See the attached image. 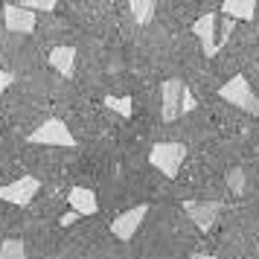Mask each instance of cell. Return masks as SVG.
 Masks as SVG:
<instances>
[{"mask_svg":"<svg viewBox=\"0 0 259 259\" xmlns=\"http://www.w3.org/2000/svg\"><path fill=\"white\" fill-rule=\"evenodd\" d=\"M224 181H227V187H230V192H233V195H245V189H247V175H245V169H242V166H233V169H227Z\"/></svg>","mask_w":259,"mask_h":259,"instance_id":"obj_14","label":"cell"},{"mask_svg":"<svg viewBox=\"0 0 259 259\" xmlns=\"http://www.w3.org/2000/svg\"><path fill=\"white\" fill-rule=\"evenodd\" d=\"M12 82H15V73H12V70H3V67H0V96L6 94V88H9Z\"/></svg>","mask_w":259,"mask_h":259,"instance_id":"obj_20","label":"cell"},{"mask_svg":"<svg viewBox=\"0 0 259 259\" xmlns=\"http://www.w3.org/2000/svg\"><path fill=\"white\" fill-rule=\"evenodd\" d=\"M76 219H79V215H76L73 210H70V212H64V215H61V227H70V224L76 222Z\"/></svg>","mask_w":259,"mask_h":259,"instance_id":"obj_21","label":"cell"},{"mask_svg":"<svg viewBox=\"0 0 259 259\" xmlns=\"http://www.w3.org/2000/svg\"><path fill=\"white\" fill-rule=\"evenodd\" d=\"M233 29H236V21H233V18H224V15H222V41H219L215 47L222 50L224 44H227V38L233 35Z\"/></svg>","mask_w":259,"mask_h":259,"instance_id":"obj_18","label":"cell"},{"mask_svg":"<svg viewBox=\"0 0 259 259\" xmlns=\"http://www.w3.org/2000/svg\"><path fill=\"white\" fill-rule=\"evenodd\" d=\"M38 189H41V181L35 175H24L12 184H6V187H0V201L15 204V207H26L38 195Z\"/></svg>","mask_w":259,"mask_h":259,"instance_id":"obj_4","label":"cell"},{"mask_svg":"<svg viewBox=\"0 0 259 259\" xmlns=\"http://www.w3.org/2000/svg\"><path fill=\"white\" fill-rule=\"evenodd\" d=\"M215 21H219L215 12H204L198 21L192 24V35L201 41V50H204L207 59H212V56L219 53V47H215Z\"/></svg>","mask_w":259,"mask_h":259,"instance_id":"obj_9","label":"cell"},{"mask_svg":"<svg viewBox=\"0 0 259 259\" xmlns=\"http://www.w3.org/2000/svg\"><path fill=\"white\" fill-rule=\"evenodd\" d=\"M187 91L184 79H166L160 84V119L163 122H175L181 117V96Z\"/></svg>","mask_w":259,"mask_h":259,"instance_id":"obj_5","label":"cell"},{"mask_svg":"<svg viewBox=\"0 0 259 259\" xmlns=\"http://www.w3.org/2000/svg\"><path fill=\"white\" fill-rule=\"evenodd\" d=\"M105 108L111 111H117L119 117H131V111H134V99L131 96H105Z\"/></svg>","mask_w":259,"mask_h":259,"instance_id":"obj_15","label":"cell"},{"mask_svg":"<svg viewBox=\"0 0 259 259\" xmlns=\"http://www.w3.org/2000/svg\"><path fill=\"white\" fill-rule=\"evenodd\" d=\"M184 160H187V146H184V143L160 140V143H154L152 152H149V163H152L157 172H163L166 178H178Z\"/></svg>","mask_w":259,"mask_h":259,"instance_id":"obj_2","label":"cell"},{"mask_svg":"<svg viewBox=\"0 0 259 259\" xmlns=\"http://www.w3.org/2000/svg\"><path fill=\"white\" fill-rule=\"evenodd\" d=\"M222 15L233 18V21H253L256 15V0H224Z\"/></svg>","mask_w":259,"mask_h":259,"instance_id":"obj_12","label":"cell"},{"mask_svg":"<svg viewBox=\"0 0 259 259\" xmlns=\"http://www.w3.org/2000/svg\"><path fill=\"white\" fill-rule=\"evenodd\" d=\"M184 210H187V215L195 222V227L207 233L212 224H215V219H219L222 204H219V201H184Z\"/></svg>","mask_w":259,"mask_h":259,"instance_id":"obj_7","label":"cell"},{"mask_svg":"<svg viewBox=\"0 0 259 259\" xmlns=\"http://www.w3.org/2000/svg\"><path fill=\"white\" fill-rule=\"evenodd\" d=\"M3 24L9 32H21V35H29V32H35V15L21 9L18 3H3Z\"/></svg>","mask_w":259,"mask_h":259,"instance_id":"obj_8","label":"cell"},{"mask_svg":"<svg viewBox=\"0 0 259 259\" xmlns=\"http://www.w3.org/2000/svg\"><path fill=\"white\" fill-rule=\"evenodd\" d=\"M18 6H21V9H26V12H53V9H56V0H21V3H18Z\"/></svg>","mask_w":259,"mask_h":259,"instance_id":"obj_17","label":"cell"},{"mask_svg":"<svg viewBox=\"0 0 259 259\" xmlns=\"http://www.w3.org/2000/svg\"><path fill=\"white\" fill-rule=\"evenodd\" d=\"M146 212H149V204H137V207H131V210L119 212L117 219L111 222V233L117 236L119 242H131V239H134V233L140 230Z\"/></svg>","mask_w":259,"mask_h":259,"instance_id":"obj_6","label":"cell"},{"mask_svg":"<svg viewBox=\"0 0 259 259\" xmlns=\"http://www.w3.org/2000/svg\"><path fill=\"white\" fill-rule=\"evenodd\" d=\"M26 143H29V146H61V149H73V146H76L70 128H67V122L59 119V117H47L29 137H26Z\"/></svg>","mask_w":259,"mask_h":259,"instance_id":"obj_3","label":"cell"},{"mask_svg":"<svg viewBox=\"0 0 259 259\" xmlns=\"http://www.w3.org/2000/svg\"><path fill=\"white\" fill-rule=\"evenodd\" d=\"M219 96H222L227 105H233V108H239V111H245V114L259 117V96L253 94L250 82H247L242 73H236L233 79H227V82L219 88Z\"/></svg>","mask_w":259,"mask_h":259,"instance_id":"obj_1","label":"cell"},{"mask_svg":"<svg viewBox=\"0 0 259 259\" xmlns=\"http://www.w3.org/2000/svg\"><path fill=\"white\" fill-rule=\"evenodd\" d=\"M0 259H26V245L21 239H6L0 245Z\"/></svg>","mask_w":259,"mask_h":259,"instance_id":"obj_16","label":"cell"},{"mask_svg":"<svg viewBox=\"0 0 259 259\" xmlns=\"http://www.w3.org/2000/svg\"><path fill=\"white\" fill-rule=\"evenodd\" d=\"M50 67L59 73V76H64V79H70L73 73H76V47H70V44H59V47L50 50Z\"/></svg>","mask_w":259,"mask_h":259,"instance_id":"obj_11","label":"cell"},{"mask_svg":"<svg viewBox=\"0 0 259 259\" xmlns=\"http://www.w3.org/2000/svg\"><path fill=\"white\" fill-rule=\"evenodd\" d=\"M128 9H131V15H134V24L146 26L154 18V12H157V3H154V0H131Z\"/></svg>","mask_w":259,"mask_h":259,"instance_id":"obj_13","label":"cell"},{"mask_svg":"<svg viewBox=\"0 0 259 259\" xmlns=\"http://www.w3.org/2000/svg\"><path fill=\"white\" fill-rule=\"evenodd\" d=\"M189 259H215V256H210V253H192Z\"/></svg>","mask_w":259,"mask_h":259,"instance_id":"obj_22","label":"cell"},{"mask_svg":"<svg viewBox=\"0 0 259 259\" xmlns=\"http://www.w3.org/2000/svg\"><path fill=\"white\" fill-rule=\"evenodd\" d=\"M195 105H198V102H195V96H192V91H184V96H181V114H189V111H195Z\"/></svg>","mask_w":259,"mask_h":259,"instance_id":"obj_19","label":"cell"},{"mask_svg":"<svg viewBox=\"0 0 259 259\" xmlns=\"http://www.w3.org/2000/svg\"><path fill=\"white\" fill-rule=\"evenodd\" d=\"M67 201H70V210L76 215H94V212H99V198H96V192L91 187H70Z\"/></svg>","mask_w":259,"mask_h":259,"instance_id":"obj_10","label":"cell"}]
</instances>
